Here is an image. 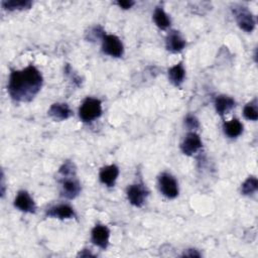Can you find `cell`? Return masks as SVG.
<instances>
[{
  "instance_id": "cell-12",
  "label": "cell",
  "mask_w": 258,
  "mask_h": 258,
  "mask_svg": "<svg viewBox=\"0 0 258 258\" xmlns=\"http://www.w3.org/2000/svg\"><path fill=\"white\" fill-rule=\"evenodd\" d=\"M166 48L171 52H178L182 50L185 46V40L182 38V36L178 33V31L171 30L165 40Z\"/></svg>"
},
{
  "instance_id": "cell-6",
  "label": "cell",
  "mask_w": 258,
  "mask_h": 258,
  "mask_svg": "<svg viewBox=\"0 0 258 258\" xmlns=\"http://www.w3.org/2000/svg\"><path fill=\"white\" fill-rule=\"evenodd\" d=\"M147 195L148 191L142 184H131L127 188V199L135 207H142Z\"/></svg>"
},
{
  "instance_id": "cell-1",
  "label": "cell",
  "mask_w": 258,
  "mask_h": 258,
  "mask_svg": "<svg viewBox=\"0 0 258 258\" xmlns=\"http://www.w3.org/2000/svg\"><path fill=\"white\" fill-rule=\"evenodd\" d=\"M42 82L41 73L33 66L13 71L8 82L9 95L17 102H29L40 91Z\"/></svg>"
},
{
  "instance_id": "cell-17",
  "label": "cell",
  "mask_w": 258,
  "mask_h": 258,
  "mask_svg": "<svg viewBox=\"0 0 258 258\" xmlns=\"http://www.w3.org/2000/svg\"><path fill=\"white\" fill-rule=\"evenodd\" d=\"M243 131V125L238 119H232L224 124V132L230 138L238 137Z\"/></svg>"
},
{
  "instance_id": "cell-5",
  "label": "cell",
  "mask_w": 258,
  "mask_h": 258,
  "mask_svg": "<svg viewBox=\"0 0 258 258\" xmlns=\"http://www.w3.org/2000/svg\"><path fill=\"white\" fill-rule=\"evenodd\" d=\"M75 176H63L61 180V196L70 200L75 199L81 192V184Z\"/></svg>"
},
{
  "instance_id": "cell-19",
  "label": "cell",
  "mask_w": 258,
  "mask_h": 258,
  "mask_svg": "<svg viewBox=\"0 0 258 258\" xmlns=\"http://www.w3.org/2000/svg\"><path fill=\"white\" fill-rule=\"evenodd\" d=\"M153 20L155 22V24L160 28V29H166L169 25H170V19L168 17V15L165 13V11L160 8L157 7L154 10L153 13Z\"/></svg>"
},
{
  "instance_id": "cell-21",
  "label": "cell",
  "mask_w": 258,
  "mask_h": 258,
  "mask_svg": "<svg viewBox=\"0 0 258 258\" xmlns=\"http://www.w3.org/2000/svg\"><path fill=\"white\" fill-rule=\"evenodd\" d=\"M243 115L247 120L256 121L258 119V112H257V102L254 100L253 102L248 103L243 110Z\"/></svg>"
},
{
  "instance_id": "cell-15",
  "label": "cell",
  "mask_w": 258,
  "mask_h": 258,
  "mask_svg": "<svg viewBox=\"0 0 258 258\" xmlns=\"http://www.w3.org/2000/svg\"><path fill=\"white\" fill-rule=\"evenodd\" d=\"M235 107V101L228 96H219L215 100V108L219 115L223 116Z\"/></svg>"
},
{
  "instance_id": "cell-20",
  "label": "cell",
  "mask_w": 258,
  "mask_h": 258,
  "mask_svg": "<svg viewBox=\"0 0 258 258\" xmlns=\"http://www.w3.org/2000/svg\"><path fill=\"white\" fill-rule=\"evenodd\" d=\"M258 188V181L255 176H249L241 186V192L245 196L254 194Z\"/></svg>"
},
{
  "instance_id": "cell-7",
  "label": "cell",
  "mask_w": 258,
  "mask_h": 258,
  "mask_svg": "<svg viewBox=\"0 0 258 258\" xmlns=\"http://www.w3.org/2000/svg\"><path fill=\"white\" fill-rule=\"evenodd\" d=\"M203 146L200 136L195 132H189L186 134L184 139L180 144V149L185 155H192Z\"/></svg>"
},
{
  "instance_id": "cell-8",
  "label": "cell",
  "mask_w": 258,
  "mask_h": 258,
  "mask_svg": "<svg viewBox=\"0 0 258 258\" xmlns=\"http://www.w3.org/2000/svg\"><path fill=\"white\" fill-rule=\"evenodd\" d=\"M110 231L104 225H96L92 230V242L101 249H106L109 244Z\"/></svg>"
},
{
  "instance_id": "cell-23",
  "label": "cell",
  "mask_w": 258,
  "mask_h": 258,
  "mask_svg": "<svg viewBox=\"0 0 258 258\" xmlns=\"http://www.w3.org/2000/svg\"><path fill=\"white\" fill-rule=\"evenodd\" d=\"M184 124L188 129H198L200 126L199 120L194 115H187L184 119Z\"/></svg>"
},
{
  "instance_id": "cell-14",
  "label": "cell",
  "mask_w": 258,
  "mask_h": 258,
  "mask_svg": "<svg viewBox=\"0 0 258 258\" xmlns=\"http://www.w3.org/2000/svg\"><path fill=\"white\" fill-rule=\"evenodd\" d=\"M46 216L57 219H70L75 216V212L71 206L61 204L49 208L46 211Z\"/></svg>"
},
{
  "instance_id": "cell-9",
  "label": "cell",
  "mask_w": 258,
  "mask_h": 258,
  "mask_svg": "<svg viewBox=\"0 0 258 258\" xmlns=\"http://www.w3.org/2000/svg\"><path fill=\"white\" fill-rule=\"evenodd\" d=\"M14 206L24 213H34L36 209L33 199L26 190H20L17 194L14 200Z\"/></svg>"
},
{
  "instance_id": "cell-18",
  "label": "cell",
  "mask_w": 258,
  "mask_h": 258,
  "mask_svg": "<svg viewBox=\"0 0 258 258\" xmlns=\"http://www.w3.org/2000/svg\"><path fill=\"white\" fill-rule=\"evenodd\" d=\"M2 7L6 10H23L31 7L32 2L29 0H4L2 1Z\"/></svg>"
},
{
  "instance_id": "cell-4",
  "label": "cell",
  "mask_w": 258,
  "mask_h": 258,
  "mask_svg": "<svg viewBox=\"0 0 258 258\" xmlns=\"http://www.w3.org/2000/svg\"><path fill=\"white\" fill-rule=\"evenodd\" d=\"M159 189L168 199H174L178 195V185L175 178L169 173H162L158 177Z\"/></svg>"
},
{
  "instance_id": "cell-26",
  "label": "cell",
  "mask_w": 258,
  "mask_h": 258,
  "mask_svg": "<svg viewBox=\"0 0 258 258\" xmlns=\"http://www.w3.org/2000/svg\"><path fill=\"white\" fill-rule=\"evenodd\" d=\"M79 256H81V257H93L94 255L90 251L88 252V250L85 249V250H83L82 252L79 253Z\"/></svg>"
},
{
  "instance_id": "cell-13",
  "label": "cell",
  "mask_w": 258,
  "mask_h": 258,
  "mask_svg": "<svg viewBox=\"0 0 258 258\" xmlns=\"http://www.w3.org/2000/svg\"><path fill=\"white\" fill-rule=\"evenodd\" d=\"M119 175V168L115 164L107 165L103 167L100 171L99 177L102 183L106 184L107 186H113L115 184V181Z\"/></svg>"
},
{
  "instance_id": "cell-11",
  "label": "cell",
  "mask_w": 258,
  "mask_h": 258,
  "mask_svg": "<svg viewBox=\"0 0 258 258\" xmlns=\"http://www.w3.org/2000/svg\"><path fill=\"white\" fill-rule=\"evenodd\" d=\"M48 115L54 120H66L69 119L73 115V111L69 107V105L64 103H54L50 106L47 111Z\"/></svg>"
},
{
  "instance_id": "cell-22",
  "label": "cell",
  "mask_w": 258,
  "mask_h": 258,
  "mask_svg": "<svg viewBox=\"0 0 258 258\" xmlns=\"http://www.w3.org/2000/svg\"><path fill=\"white\" fill-rule=\"evenodd\" d=\"M58 173L63 177V176H72V175H76V167L75 164L71 161H67L64 162L58 170Z\"/></svg>"
},
{
  "instance_id": "cell-24",
  "label": "cell",
  "mask_w": 258,
  "mask_h": 258,
  "mask_svg": "<svg viewBox=\"0 0 258 258\" xmlns=\"http://www.w3.org/2000/svg\"><path fill=\"white\" fill-rule=\"evenodd\" d=\"M116 4L119 7H121L122 9H129V8H131L134 5V1H131V0H120V1H117Z\"/></svg>"
},
{
  "instance_id": "cell-2",
  "label": "cell",
  "mask_w": 258,
  "mask_h": 258,
  "mask_svg": "<svg viewBox=\"0 0 258 258\" xmlns=\"http://www.w3.org/2000/svg\"><path fill=\"white\" fill-rule=\"evenodd\" d=\"M102 114L101 101L96 98H87L79 109L80 118L84 122H91L99 118Z\"/></svg>"
},
{
  "instance_id": "cell-25",
  "label": "cell",
  "mask_w": 258,
  "mask_h": 258,
  "mask_svg": "<svg viewBox=\"0 0 258 258\" xmlns=\"http://www.w3.org/2000/svg\"><path fill=\"white\" fill-rule=\"evenodd\" d=\"M182 256H185V257H200L201 254L195 249H188V250L184 251Z\"/></svg>"
},
{
  "instance_id": "cell-3",
  "label": "cell",
  "mask_w": 258,
  "mask_h": 258,
  "mask_svg": "<svg viewBox=\"0 0 258 258\" xmlns=\"http://www.w3.org/2000/svg\"><path fill=\"white\" fill-rule=\"evenodd\" d=\"M102 39V50L104 53L114 57L122 56L124 52V47L122 41L118 36L114 34H105Z\"/></svg>"
},
{
  "instance_id": "cell-16",
  "label": "cell",
  "mask_w": 258,
  "mask_h": 258,
  "mask_svg": "<svg viewBox=\"0 0 258 258\" xmlns=\"http://www.w3.org/2000/svg\"><path fill=\"white\" fill-rule=\"evenodd\" d=\"M185 77V71L183 69V66L181 62L176 63L175 66L171 67L168 70V78L169 81L174 85V86H180V84L183 82Z\"/></svg>"
},
{
  "instance_id": "cell-10",
  "label": "cell",
  "mask_w": 258,
  "mask_h": 258,
  "mask_svg": "<svg viewBox=\"0 0 258 258\" xmlns=\"http://www.w3.org/2000/svg\"><path fill=\"white\" fill-rule=\"evenodd\" d=\"M236 20L239 27L246 32H251L255 27L254 16L246 9H240L236 12Z\"/></svg>"
}]
</instances>
